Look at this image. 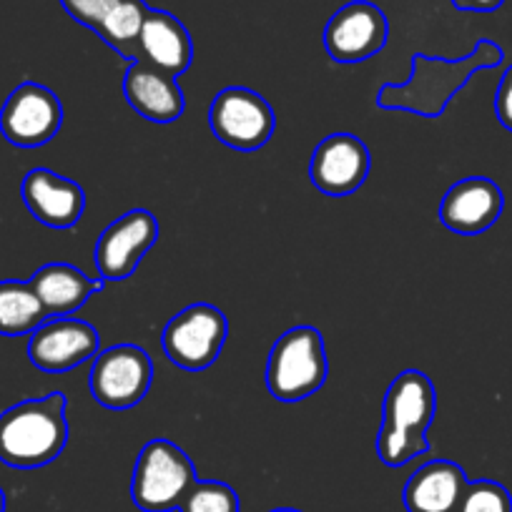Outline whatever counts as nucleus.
Wrapping results in <instances>:
<instances>
[{
    "instance_id": "6e6552de",
    "label": "nucleus",
    "mask_w": 512,
    "mask_h": 512,
    "mask_svg": "<svg viewBox=\"0 0 512 512\" xmlns=\"http://www.w3.org/2000/svg\"><path fill=\"white\" fill-rule=\"evenodd\" d=\"M277 126L274 108L262 93L229 86L216 93L209 106V128L216 141L234 151H259L269 144Z\"/></svg>"
},
{
    "instance_id": "1a4fd4ad",
    "label": "nucleus",
    "mask_w": 512,
    "mask_h": 512,
    "mask_svg": "<svg viewBox=\"0 0 512 512\" xmlns=\"http://www.w3.org/2000/svg\"><path fill=\"white\" fill-rule=\"evenodd\" d=\"M159 241V219L146 209H131L101 231L96 241V269L106 282H126Z\"/></svg>"
},
{
    "instance_id": "393cba45",
    "label": "nucleus",
    "mask_w": 512,
    "mask_h": 512,
    "mask_svg": "<svg viewBox=\"0 0 512 512\" xmlns=\"http://www.w3.org/2000/svg\"><path fill=\"white\" fill-rule=\"evenodd\" d=\"M495 116L512 134V66L502 73L495 93Z\"/></svg>"
},
{
    "instance_id": "bb28decb",
    "label": "nucleus",
    "mask_w": 512,
    "mask_h": 512,
    "mask_svg": "<svg viewBox=\"0 0 512 512\" xmlns=\"http://www.w3.org/2000/svg\"><path fill=\"white\" fill-rule=\"evenodd\" d=\"M0 512H6V492L0 490Z\"/></svg>"
},
{
    "instance_id": "a211bd4d",
    "label": "nucleus",
    "mask_w": 512,
    "mask_h": 512,
    "mask_svg": "<svg viewBox=\"0 0 512 512\" xmlns=\"http://www.w3.org/2000/svg\"><path fill=\"white\" fill-rule=\"evenodd\" d=\"M28 284H31V289L36 292V297L41 299L48 319H58L71 317V314H76L88 299L96 297L98 292H103L106 279H93L88 277L86 272H81L78 267H73V264L56 262L38 269V272L28 279Z\"/></svg>"
},
{
    "instance_id": "412c9836",
    "label": "nucleus",
    "mask_w": 512,
    "mask_h": 512,
    "mask_svg": "<svg viewBox=\"0 0 512 512\" xmlns=\"http://www.w3.org/2000/svg\"><path fill=\"white\" fill-rule=\"evenodd\" d=\"M149 11L151 8L146 6V0H118L96 31V36L108 48H113L123 61H139V38Z\"/></svg>"
},
{
    "instance_id": "6ab92c4d",
    "label": "nucleus",
    "mask_w": 512,
    "mask_h": 512,
    "mask_svg": "<svg viewBox=\"0 0 512 512\" xmlns=\"http://www.w3.org/2000/svg\"><path fill=\"white\" fill-rule=\"evenodd\" d=\"M467 482L470 480L457 462L432 460L412 472L402 500L407 512H455Z\"/></svg>"
},
{
    "instance_id": "f3484780",
    "label": "nucleus",
    "mask_w": 512,
    "mask_h": 512,
    "mask_svg": "<svg viewBox=\"0 0 512 512\" xmlns=\"http://www.w3.org/2000/svg\"><path fill=\"white\" fill-rule=\"evenodd\" d=\"M139 61L179 78L194 61V41L184 23L169 11L151 8L139 38Z\"/></svg>"
},
{
    "instance_id": "4468645a",
    "label": "nucleus",
    "mask_w": 512,
    "mask_h": 512,
    "mask_svg": "<svg viewBox=\"0 0 512 512\" xmlns=\"http://www.w3.org/2000/svg\"><path fill=\"white\" fill-rule=\"evenodd\" d=\"M505 209L502 189L485 176H470L447 189L440 204V221L445 229L460 236H477L497 224Z\"/></svg>"
},
{
    "instance_id": "0eeeda50",
    "label": "nucleus",
    "mask_w": 512,
    "mask_h": 512,
    "mask_svg": "<svg viewBox=\"0 0 512 512\" xmlns=\"http://www.w3.org/2000/svg\"><path fill=\"white\" fill-rule=\"evenodd\" d=\"M229 337L226 314L214 304H189L161 332V347L171 364L186 372L209 369Z\"/></svg>"
},
{
    "instance_id": "a878e982",
    "label": "nucleus",
    "mask_w": 512,
    "mask_h": 512,
    "mask_svg": "<svg viewBox=\"0 0 512 512\" xmlns=\"http://www.w3.org/2000/svg\"><path fill=\"white\" fill-rule=\"evenodd\" d=\"M505 0H452V6L457 11H472V13H492L502 6Z\"/></svg>"
},
{
    "instance_id": "aec40b11",
    "label": "nucleus",
    "mask_w": 512,
    "mask_h": 512,
    "mask_svg": "<svg viewBox=\"0 0 512 512\" xmlns=\"http://www.w3.org/2000/svg\"><path fill=\"white\" fill-rule=\"evenodd\" d=\"M43 322H48V314L31 284L16 282V279L0 282V334L3 337L33 334Z\"/></svg>"
},
{
    "instance_id": "20e7f679",
    "label": "nucleus",
    "mask_w": 512,
    "mask_h": 512,
    "mask_svg": "<svg viewBox=\"0 0 512 512\" xmlns=\"http://www.w3.org/2000/svg\"><path fill=\"white\" fill-rule=\"evenodd\" d=\"M329 362L317 327L299 324L272 344L267 362V390L279 402H302L327 382Z\"/></svg>"
},
{
    "instance_id": "39448f33",
    "label": "nucleus",
    "mask_w": 512,
    "mask_h": 512,
    "mask_svg": "<svg viewBox=\"0 0 512 512\" xmlns=\"http://www.w3.org/2000/svg\"><path fill=\"white\" fill-rule=\"evenodd\" d=\"M199 480L191 457L171 440H151L139 452L131 477V500L141 512L179 510L189 487Z\"/></svg>"
},
{
    "instance_id": "dca6fc26",
    "label": "nucleus",
    "mask_w": 512,
    "mask_h": 512,
    "mask_svg": "<svg viewBox=\"0 0 512 512\" xmlns=\"http://www.w3.org/2000/svg\"><path fill=\"white\" fill-rule=\"evenodd\" d=\"M123 96L128 106L151 123H174L186 111V96L179 86V78L149 66L146 61L128 63L123 76Z\"/></svg>"
},
{
    "instance_id": "9d476101",
    "label": "nucleus",
    "mask_w": 512,
    "mask_h": 512,
    "mask_svg": "<svg viewBox=\"0 0 512 512\" xmlns=\"http://www.w3.org/2000/svg\"><path fill=\"white\" fill-rule=\"evenodd\" d=\"M61 126V98L41 83H21L0 108V134L21 149L46 146L48 141L56 139Z\"/></svg>"
},
{
    "instance_id": "f257e3e1",
    "label": "nucleus",
    "mask_w": 512,
    "mask_h": 512,
    "mask_svg": "<svg viewBox=\"0 0 512 512\" xmlns=\"http://www.w3.org/2000/svg\"><path fill=\"white\" fill-rule=\"evenodd\" d=\"M505 51L492 41H480L465 58H430L415 53L412 71L405 83H384L377 93V106L384 111H407L422 118H440L452 98L482 68L500 66Z\"/></svg>"
},
{
    "instance_id": "f8f14e48",
    "label": "nucleus",
    "mask_w": 512,
    "mask_h": 512,
    "mask_svg": "<svg viewBox=\"0 0 512 512\" xmlns=\"http://www.w3.org/2000/svg\"><path fill=\"white\" fill-rule=\"evenodd\" d=\"M98 352H101L98 329L73 317L48 319L31 334L28 342L31 364L48 374L71 372L81 364L93 362Z\"/></svg>"
},
{
    "instance_id": "7ed1b4c3",
    "label": "nucleus",
    "mask_w": 512,
    "mask_h": 512,
    "mask_svg": "<svg viewBox=\"0 0 512 512\" xmlns=\"http://www.w3.org/2000/svg\"><path fill=\"white\" fill-rule=\"evenodd\" d=\"M66 395L51 392L0 415V462L16 470H38L61 457L68 442Z\"/></svg>"
},
{
    "instance_id": "4be33fe9",
    "label": "nucleus",
    "mask_w": 512,
    "mask_h": 512,
    "mask_svg": "<svg viewBox=\"0 0 512 512\" xmlns=\"http://www.w3.org/2000/svg\"><path fill=\"white\" fill-rule=\"evenodd\" d=\"M239 495L234 487L219 480H196L181 500L179 512H239Z\"/></svg>"
},
{
    "instance_id": "f03ea898",
    "label": "nucleus",
    "mask_w": 512,
    "mask_h": 512,
    "mask_svg": "<svg viewBox=\"0 0 512 512\" xmlns=\"http://www.w3.org/2000/svg\"><path fill=\"white\" fill-rule=\"evenodd\" d=\"M437 412L435 384L420 369H405L392 379L382 405V425L374 447L387 467H405L430 452L427 430Z\"/></svg>"
},
{
    "instance_id": "5701e85b",
    "label": "nucleus",
    "mask_w": 512,
    "mask_h": 512,
    "mask_svg": "<svg viewBox=\"0 0 512 512\" xmlns=\"http://www.w3.org/2000/svg\"><path fill=\"white\" fill-rule=\"evenodd\" d=\"M455 512H512V495L495 480L467 482Z\"/></svg>"
},
{
    "instance_id": "2eb2a0df",
    "label": "nucleus",
    "mask_w": 512,
    "mask_h": 512,
    "mask_svg": "<svg viewBox=\"0 0 512 512\" xmlns=\"http://www.w3.org/2000/svg\"><path fill=\"white\" fill-rule=\"evenodd\" d=\"M21 196L33 219L51 229H71L86 211V191L81 184L51 169L28 171L21 184Z\"/></svg>"
},
{
    "instance_id": "ddd939ff",
    "label": "nucleus",
    "mask_w": 512,
    "mask_h": 512,
    "mask_svg": "<svg viewBox=\"0 0 512 512\" xmlns=\"http://www.w3.org/2000/svg\"><path fill=\"white\" fill-rule=\"evenodd\" d=\"M372 169L367 144L354 134H332L319 141L309 161V181L332 199H344L362 189Z\"/></svg>"
},
{
    "instance_id": "423d86ee",
    "label": "nucleus",
    "mask_w": 512,
    "mask_h": 512,
    "mask_svg": "<svg viewBox=\"0 0 512 512\" xmlns=\"http://www.w3.org/2000/svg\"><path fill=\"white\" fill-rule=\"evenodd\" d=\"M154 362L139 344H116L93 357L88 390L106 410H131L149 395Z\"/></svg>"
},
{
    "instance_id": "b1692460",
    "label": "nucleus",
    "mask_w": 512,
    "mask_h": 512,
    "mask_svg": "<svg viewBox=\"0 0 512 512\" xmlns=\"http://www.w3.org/2000/svg\"><path fill=\"white\" fill-rule=\"evenodd\" d=\"M116 3L118 0H61L63 11L93 33L101 28V23L106 21V16L113 11Z\"/></svg>"
},
{
    "instance_id": "9b49d317",
    "label": "nucleus",
    "mask_w": 512,
    "mask_h": 512,
    "mask_svg": "<svg viewBox=\"0 0 512 512\" xmlns=\"http://www.w3.org/2000/svg\"><path fill=\"white\" fill-rule=\"evenodd\" d=\"M387 38V16L369 0H352L342 6L324 28V48L334 63L369 61L387 46Z\"/></svg>"
},
{
    "instance_id": "cd10ccee",
    "label": "nucleus",
    "mask_w": 512,
    "mask_h": 512,
    "mask_svg": "<svg viewBox=\"0 0 512 512\" xmlns=\"http://www.w3.org/2000/svg\"><path fill=\"white\" fill-rule=\"evenodd\" d=\"M272 512H299V510H292V507H279V510H272Z\"/></svg>"
}]
</instances>
